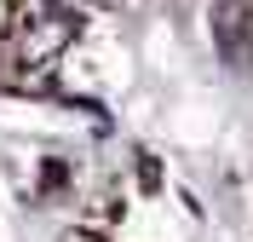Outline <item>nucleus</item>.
Wrapping results in <instances>:
<instances>
[{"label":"nucleus","mask_w":253,"mask_h":242,"mask_svg":"<svg viewBox=\"0 0 253 242\" xmlns=\"http://www.w3.org/2000/svg\"><path fill=\"white\" fill-rule=\"evenodd\" d=\"M248 35H253L248 0H219V6H213V41H219V52H224V58H242Z\"/></svg>","instance_id":"obj_1"},{"label":"nucleus","mask_w":253,"mask_h":242,"mask_svg":"<svg viewBox=\"0 0 253 242\" xmlns=\"http://www.w3.org/2000/svg\"><path fill=\"white\" fill-rule=\"evenodd\" d=\"M138 179H144V185H150V191H156V185H161V173H156V161H150V156L138 161Z\"/></svg>","instance_id":"obj_2"},{"label":"nucleus","mask_w":253,"mask_h":242,"mask_svg":"<svg viewBox=\"0 0 253 242\" xmlns=\"http://www.w3.org/2000/svg\"><path fill=\"white\" fill-rule=\"evenodd\" d=\"M75 242H98V237H75Z\"/></svg>","instance_id":"obj_3"}]
</instances>
